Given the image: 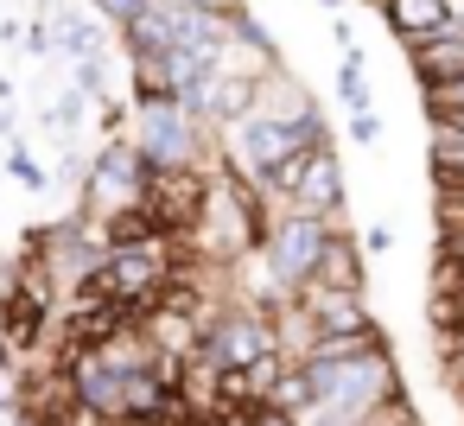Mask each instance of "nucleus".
Wrapping results in <instances>:
<instances>
[{"mask_svg":"<svg viewBox=\"0 0 464 426\" xmlns=\"http://www.w3.org/2000/svg\"><path fill=\"white\" fill-rule=\"evenodd\" d=\"M128 128H134V147L147 153L153 172H217V160H210L217 128H204L179 96H134Z\"/></svg>","mask_w":464,"mask_h":426,"instance_id":"obj_1","label":"nucleus"},{"mask_svg":"<svg viewBox=\"0 0 464 426\" xmlns=\"http://www.w3.org/2000/svg\"><path fill=\"white\" fill-rule=\"evenodd\" d=\"M331 229H343V223H318V217H305V210H280V217L267 223L261 261H267L274 293H286V299H293V293H305V286L318 280V255H324Z\"/></svg>","mask_w":464,"mask_h":426,"instance_id":"obj_2","label":"nucleus"},{"mask_svg":"<svg viewBox=\"0 0 464 426\" xmlns=\"http://www.w3.org/2000/svg\"><path fill=\"white\" fill-rule=\"evenodd\" d=\"M147 185H153V166H147V153L134 147V134H115V140H102V153H96V160H90V172L77 179V191H83V210H96V217L140 204V198H147ZM96 217H90V223H96Z\"/></svg>","mask_w":464,"mask_h":426,"instance_id":"obj_3","label":"nucleus"},{"mask_svg":"<svg viewBox=\"0 0 464 426\" xmlns=\"http://www.w3.org/2000/svg\"><path fill=\"white\" fill-rule=\"evenodd\" d=\"M286 210H305V217H318V223H343V160H337V147H331V140L305 153V166H299V185H293Z\"/></svg>","mask_w":464,"mask_h":426,"instance_id":"obj_4","label":"nucleus"},{"mask_svg":"<svg viewBox=\"0 0 464 426\" xmlns=\"http://www.w3.org/2000/svg\"><path fill=\"white\" fill-rule=\"evenodd\" d=\"M293 305L305 312L312 337H356V331H375V318H369L362 293H331V286H305V293H293Z\"/></svg>","mask_w":464,"mask_h":426,"instance_id":"obj_5","label":"nucleus"},{"mask_svg":"<svg viewBox=\"0 0 464 426\" xmlns=\"http://www.w3.org/2000/svg\"><path fill=\"white\" fill-rule=\"evenodd\" d=\"M382 20L401 45H426V39L458 26V7L451 0H382Z\"/></svg>","mask_w":464,"mask_h":426,"instance_id":"obj_6","label":"nucleus"},{"mask_svg":"<svg viewBox=\"0 0 464 426\" xmlns=\"http://www.w3.org/2000/svg\"><path fill=\"white\" fill-rule=\"evenodd\" d=\"M407 64H413V77H420V96L458 83V77H464V20H458L451 33L426 39V45H407Z\"/></svg>","mask_w":464,"mask_h":426,"instance_id":"obj_7","label":"nucleus"},{"mask_svg":"<svg viewBox=\"0 0 464 426\" xmlns=\"http://www.w3.org/2000/svg\"><path fill=\"white\" fill-rule=\"evenodd\" d=\"M312 286H331V293H362V242L350 229H331L324 255H318V280Z\"/></svg>","mask_w":464,"mask_h":426,"instance_id":"obj_8","label":"nucleus"},{"mask_svg":"<svg viewBox=\"0 0 464 426\" xmlns=\"http://www.w3.org/2000/svg\"><path fill=\"white\" fill-rule=\"evenodd\" d=\"M432 179L439 191H464V134L432 128Z\"/></svg>","mask_w":464,"mask_h":426,"instance_id":"obj_9","label":"nucleus"},{"mask_svg":"<svg viewBox=\"0 0 464 426\" xmlns=\"http://www.w3.org/2000/svg\"><path fill=\"white\" fill-rule=\"evenodd\" d=\"M362 71H369V64H362V45H350V52H343V71H337V96H343V109H350V115L375 109V102H369V77H362Z\"/></svg>","mask_w":464,"mask_h":426,"instance_id":"obj_10","label":"nucleus"},{"mask_svg":"<svg viewBox=\"0 0 464 426\" xmlns=\"http://www.w3.org/2000/svg\"><path fill=\"white\" fill-rule=\"evenodd\" d=\"M147 7H153V0H90V14H96L102 26H115V33H128Z\"/></svg>","mask_w":464,"mask_h":426,"instance_id":"obj_11","label":"nucleus"},{"mask_svg":"<svg viewBox=\"0 0 464 426\" xmlns=\"http://www.w3.org/2000/svg\"><path fill=\"white\" fill-rule=\"evenodd\" d=\"M7 172H14L26 191H52V172H45V166H39L26 147H7Z\"/></svg>","mask_w":464,"mask_h":426,"instance_id":"obj_12","label":"nucleus"},{"mask_svg":"<svg viewBox=\"0 0 464 426\" xmlns=\"http://www.w3.org/2000/svg\"><path fill=\"white\" fill-rule=\"evenodd\" d=\"M420 102H426V115H432V121H445V115H464V77H458V83H445V90H426Z\"/></svg>","mask_w":464,"mask_h":426,"instance_id":"obj_13","label":"nucleus"},{"mask_svg":"<svg viewBox=\"0 0 464 426\" xmlns=\"http://www.w3.org/2000/svg\"><path fill=\"white\" fill-rule=\"evenodd\" d=\"M350 140H362V147H375V140H382V115H375V109H362V115H350Z\"/></svg>","mask_w":464,"mask_h":426,"instance_id":"obj_14","label":"nucleus"},{"mask_svg":"<svg viewBox=\"0 0 464 426\" xmlns=\"http://www.w3.org/2000/svg\"><path fill=\"white\" fill-rule=\"evenodd\" d=\"M248 426H299V420L280 413V407H248Z\"/></svg>","mask_w":464,"mask_h":426,"instance_id":"obj_15","label":"nucleus"},{"mask_svg":"<svg viewBox=\"0 0 464 426\" xmlns=\"http://www.w3.org/2000/svg\"><path fill=\"white\" fill-rule=\"evenodd\" d=\"M0 426H33V413H26V401H0Z\"/></svg>","mask_w":464,"mask_h":426,"instance_id":"obj_16","label":"nucleus"},{"mask_svg":"<svg viewBox=\"0 0 464 426\" xmlns=\"http://www.w3.org/2000/svg\"><path fill=\"white\" fill-rule=\"evenodd\" d=\"M362 248H369V255H388V248H394V236H388V229H369V236H362Z\"/></svg>","mask_w":464,"mask_h":426,"instance_id":"obj_17","label":"nucleus"},{"mask_svg":"<svg viewBox=\"0 0 464 426\" xmlns=\"http://www.w3.org/2000/svg\"><path fill=\"white\" fill-rule=\"evenodd\" d=\"M179 7H198V14H223V7H236V0H179Z\"/></svg>","mask_w":464,"mask_h":426,"instance_id":"obj_18","label":"nucleus"},{"mask_svg":"<svg viewBox=\"0 0 464 426\" xmlns=\"http://www.w3.org/2000/svg\"><path fill=\"white\" fill-rule=\"evenodd\" d=\"M432 128H451V134H464V115H445V121H432Z\"/></svg>","mask_w":464,"mask_h":426,"instance_id":"obj_19","label":"nucleus"},{"mask_svg":"<svg viewBox=\"0 0 464 426\" xmlns=\"http://www.w3.org/2000/svg\"><path fill=\"white\" fill-rule=\"evenodd\" d=\"M439 204H451V210H464V191H439Z\"/></svg>","mask_w":464,"mask_h":426,"instance_id":"obj_20","label":"nucleus"},{"mask_svg":"<svg viewBox=\"0 0 464 426\" xmlns=\"http://www.w3.org/2000/svg\"><path fill=\"white\" fill-rule=\"evenodd\" d=\"M7 134H14V115H7V109H0V140H7Z\"/></svg>","mask_w":464,"mask_h":426,"instance_id":"obj_21","label":"nucleus"},{"mask_svg":"<svg viewBox=\"0 0 464 426\" xmlns=\"http://www.w3.org/2000/svg\"><path fill=\"white\" fill-rule=\"evenodd\" d=\"M375 7H382V0H375Z\"/></svg>","mask_w":464,"mask_h":426,"instance_id":"obj_22","label":"nucleus"},{"mask_svg":"<svg viewBox=\"0 0 464 426\" xmlns=\"http://www.w3.org/2000/svg\"><path fill=\"white\" fill-rule=\"evenodd\" d=\"M458 20H464V14H458Z\"/></svg>","mask_w":464,"mask_h":426,"instance_id":"obj_23","label":"nucleus"},{"mask_svg":"<svg viewBox=\"0 0 464 426\" xmlns=\"http://www.w3.org/2000/svg\"><path fill=\"white\" fill-rule=\"evenodd\" d=\"M33 426H39V420H33Z\"/></svg>","mask_w":464,"mask_h":426,"instance_id":"obj_24","label":"nucleus"}]
</instances>
